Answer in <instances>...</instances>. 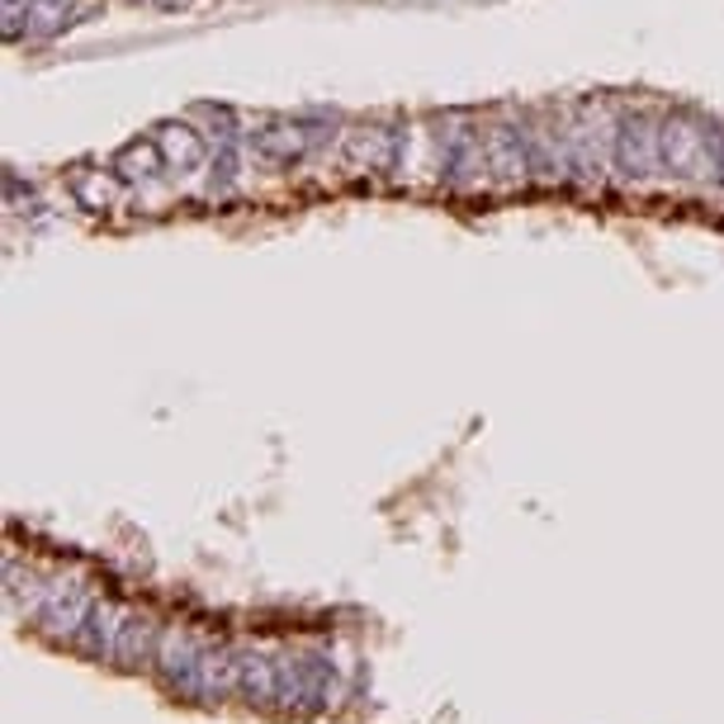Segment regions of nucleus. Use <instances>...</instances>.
Listing matches in <instances>:
<instances>
[]
</instances>
